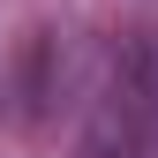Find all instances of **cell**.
I'll return each instance as SVG.
<instances>
[{
  "mask_svg": "<svg viewBox=\"0 0 158 158\" xmlns=\"http://www.w3.org/2000/svg\"><path fill=\"white\" fill-rule=\"evenodd\" d=\"M90 98H106L121 121L158 151V30H121L90 75Z\"/></svg>",
  "mask_w": 158,
  "mask_h": 158,
  "instance_id": "cell-1",
  "label": "cell"
}]
</instances>
